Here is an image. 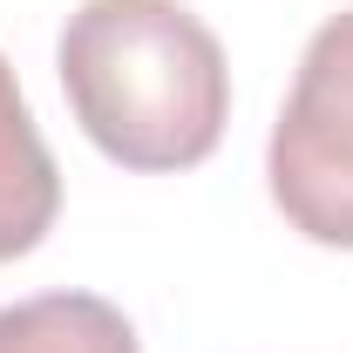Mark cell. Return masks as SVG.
Masks as SVG:
<instances>
[{"label": "cell", "instance_id": "obj_2", "mask_svg": "<svg viewBox=\"0 0 353 353\" xmlns=\"http://www.w3.org/2000/svg\"><path fill=\"white\" fill-rule=\"evenodd\" d=\"M265 176L299 238L353 252V7L333 14L299 54L292 95L272 123Z\"/></svg>", "mask_w": 353, "mask_h": 353}, {"label": "cell", "instance_id": "obj_1", "mask_svg": "<svg viewBox=\"0 0 353 353\" xmlns=\"http://www.w3.org/2000/svg\"><path fill=\"white\" fill-rule=\"evenodd\" d=\"M54 68L82 136L123 170H190L218 150L231 68L183 0H82Z\"/></svg>", "mask_w": 353, "mask_h": 353}, {"label": "cell", "instance_id": "obj_3", "mask_svg": "<svg viewBox=\"0 0 353 353\" xmlns=\"http://www.w3.org/2000/svg\"><path fill=\"white\" fill-rule=\"evenodd\" d=\"M54 211H61V170H54L41 130L28 116V95L0 54V265L28 259L54 231Z\"/></svg>", "mask_w": 353, "mask_h": 353}, {"label": "cell", "instance_id": "obj_4", "mask_svg": "<svg viewBox=\"0 0 353 353\" xmlns=\"http://www.w3.org/2000/svg\"><path fill=\"white\" fill-rule=\"evenodd\" d=\"M0 353H143L136 326L102 292H41L0 306Z\"/></svg>", "mask_w": 353, "mask_h": 353}]
</instances>
